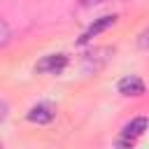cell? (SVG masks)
<instances>
[{"label": "cell", "mask_w": 149, "mask_h": 149, "mask_svg": "<svg viewBox=\"0 0 149 149\" xmlns=\"http://www.w3.org/2000/svg\"><path fill=\"white\" fill-rule=\"evenodd\" d=\"M65 65H68V56L65 54H49L35 65V70L42 72V74H58V72L65 70Z\"/></svg>", "instance_id": "1"}, {"label": "cell", "mask_w": 149, "mask_h": 149, "mask_svg": "<svg viewBox=\"0 0 149 149\" xmlns=\"http://www.w3.org/2000/svg\"><path fill=\"white\" fill-rule=\"evenodd\" d=\"M116 23V16L114 14H107V16H100V19H95L84 33H81V37H79V44H86V42H91L95 35H100L102 30H107L109 26H114Z\"/></svg>", "instance_id": "2"}, {"label": "cell", "mask_w": 149, "mask_h": 149, "mask_svg": "<svg viewBox=\"0 0 149 149\" xmlns=\"http://www.w3.org/2000/svg\"><path fill=\"white\" fill-rule=\"evenodd\" d=\"M119 93H123V95H142L144 93V81L140 77H135V74H128V77H123L119 81Z\"/></svg>", "instance_id": "3"}, {"label": "cell", "mask_w": 149, "mask_h": 149, "mask_svg": "<svg viewBox=\"0 0 149 149\" xmlns=\"http://www.w3.org/2000/svg\"><path fill=\"white\" fill-rule=\"evenodd\" d=\"M51 119H54V107L47 102H40L35 107H30V112H28V121H33V123H49Z\"/></svg>", "instance_id": "4"}, {"label": "cell", "mask_w": 149, "mask_h": 149, "mask_svg": "<svg viewBox=\"0 0 149 149\" xmlns=\"http://www.w3.org/2000/svg\"><path fill=\"white\" fill-rule=\"evenodd\" d=\"M147 126H149L147 119H144V116H137V119H133V121H128V123L123 126V133H121V135H123V137H130V140H137V137L147 130Z\"/></svg>", "instance_id": "5"}, {"label": "cell", "mask_w": 149, "mask_h": 149, "mask_svg": "<svg viewBox=\"0 0 149 149\" xmlns=\"http://www.w3.org/2000/svg\"><path fill=\"white\" fill-rule=\"evenodd\" d=\"M9 37H12V30H9L7 21H5V19H0V47H5V44L9 42Z\"/></svg>", "instance_id": "6"}, {"label": "cell", "mask_w": 149, "mask_h": 149, "mask_svg": "<svg viewBox=\"0 0 149 149\" xmlns=\"http://www.w3.org/2000/svg\"><path fill=\"white\" fill-rule=\"evenodd\" d=\"M137 47H140V49H149V28L140 33V37H137Z\"/></svg>", "instance_id": "7"}, {"label": "cell", "mask_w": 149, "mask_h": 149, "mask_svg": "<svg viewBox=\"0 0 149 149\" xmlns=\"http://www.w3.org/2000/svg\"><path fill=\"white\" fill-rule=\"evenodd\" d=\"M5 116H7V102H5V100H0V121H2Z\"/></svg>", "instance_id": "8"}, {"label": "cell", "mask_w": 149, "mask_h": 149, "mask_svg": "<svg viewBox=\"0 0 149 149\" xmlns=\"http://www.w3.org/2000/svg\"><path fill=\"white\" fill-rule=\"evenodd\" d=\"M79 2H81L84 7H93V5H100L102 0H79Z\"/></svg>", "instance_id": "9"}, {"label": "cell", "mask_w": 149, "mask_h": 149, "mask_svg": "<svg viewBox=\"0 0 149 149\" xmlns=\"http://www.w3.org/2000/svg\"><path fill=\"white\" fill-rule=\"evenodd\" d=\"M0 149H2V147H0Z\"/></svg>", "instance_id": "10"}]
</instances>
